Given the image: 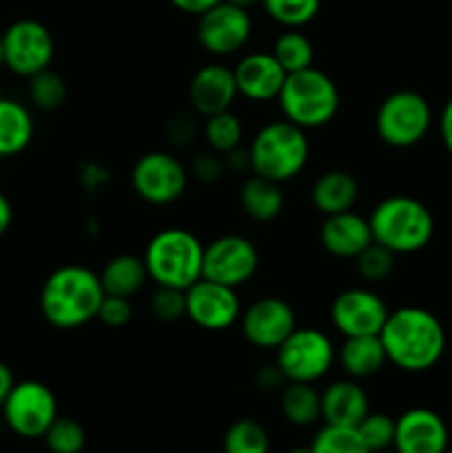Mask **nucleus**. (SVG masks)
Masks as SVG:
<instances>
[{
  "label": "nucleus",
  "instance_id": "obj_30",
  "mask_svg": "<svg viewBox=\"0 0 452 453\" xmlns=\"http://www.w3.org/2000/svg\"><path fill=\"white\" fill-rule=\"evenodd\" d=\"M224 453H269L270 438L264 425L253 418L235 420L224 434L222 441Z\"/></svg>",
  "mask_w": 452,
  "mask_h": 453
},
{
  "label": "nucleus",
  "instance_id": "obj_12",
  "mask_svg": "<svg viewBox=\"0 0 452 453\" xmlns=\"http://www.w3.org/2000/svg\"><path fill=\"white\" fill-rule=\"evenodd\" d=\"M260 268V252L244 234H222L204 246L202 277L235 288L251 281Z\"/></svg>",
  "mask_w": 452,
  "mask_h": 453
},
{
  "label": "nucleus",
  "instance_id": "obj_37",
  "mask_svg": "<svg viewBox=\"0 0 452 453\" xmlns=\"http://www.w3.org/2000/svg\"><path fill=\"white\" fill-rule=\"evenodd\" d=\"M151 314L162 323H175L182 317H186V295L184 290H175V288H162L151 296Z\"/></svg>",
  "mask_w": 452,
  "mask_h": 453
},
{
  "label": "nucleus",
  "instance_id": "obj_32",
  "mask_svg": "<svg viewBox=\"0 0 452 453\" xmlns=\"http://www.w3.org/2000/svg\"><path fill=\"white\" fill-rule=\"evenodd\" d=\"M69 88L65 78L49 66L29 78V100L40 111H56L66 102Z\"/></svg>",
  "mask_w": 452,
  "mask_h": 453
},
{
  "label": "nucleus",
  "instance_id": "obj_27",
  "mask_svg": "<svg viewBox=\"0 0 452 453\" xmlns=\"http://www.w3.org/2000/svg\"><path fill=\"white\" fill-rule=\"evenodd\" d=\"M279 407L291 425L310 427L322 418V392L315 389V383H286Z\"/></svg>",
  "mask_w": 452,
  "mask_h": 453
},
{
  "label": "nucleus",
  "instance_id": "obj_52",
  "mask_svg": "<svg viewBox=\"0 0 452 453\" xmlns=\"http://www.w3.org/2000/svg\"><path fill=\"white\" fill-rule=\"evenodd\" d=\"M448 453H450V451H448Z\"/></svg>",
  "mask_w": 452,
  "mask_h": 453
},
{
  "label": "nucleus",
  "instance_id": "obj_17",
  "mask_svg": "<svg viewBox=\"0 0 452 453\" xmlns=\"http://www.w3.org/2000/svg\"><path fill=\"white\" fill-rule=\"evenodd\" d=\"M450 432L437 411L412 407L394 418V445L399 453H448Z\"/></svg>",
  "mask_w": 452,
  "mask_h": 453
},
{
  "label": "nucleus",
  "instance_id": "obj_44",
  "mask_svg": "<svg viewBox=\"0 0 452 453\" xmlns=\"http://www.w3.org/2000/svg\"><path fill=\"white\" fill-rule=\"evenodd\" d=\"M224 157V164H226V171H233V173H242L244 168H248L251 171V159H248V150H244L242 146L235 150H230V153L222 155Z\"/></svg>",
  "mask_w": 452,
  "mask_h": 453
},
{
  "label": "nucleus",
  "instance_id": "obj_15",
  "mask_svg": "<svg viewBox=\"0 0 452 453\" xmlns=\"http://www.w3.org/2000/svg\"><path fill=\"white\" fill-rule=\"evenodd\" d=\"M184 295L186 317L202 330L222 332L239 321L242 301H239L235 288L202 277L189 290H184Z\"/></svg>",
  "mask_w": 452,
  "mask_h": 453
},
{
  "label": "nucleus",
  "instance_id": "obj_45",
  "mask_svg": "<svg viewBox=\"0 0 452 453\" xmlns=\"http://www.w3.org/2000/svg\"><path fill=\"white\" fill-rule=\"evenodd\" d=\"M12 221H13V208L12 202L0 193V237L12 228Z\"/></svg>",
  "mask_w": 452,
  "mask_h": 453
},
{
  "label": "nucleus",
  "instance_id": "obj_25",
  "mask_svg": "<svg viewBox=\"0 0 452 453\" xmlns=\"http://www.w3.org/2000/svg\"><path fill=\"white\" fill-rule=\"evenodd\" d=\"M34 140V118L22 102L0 97V157L22 153Z\"/></svg>",
  "mask_w": 452,
  "mask_h": 453
},
{
  "label": "nucleus",
  "instance_id": "obj_16",
  "mask_svg": "<svg viewBox=\"0 0 452 453\" xmlns=\"http://www.w3.org/2000/svg\"><path fill=\"white\" fill-rule=\"evenodd\" d=\"M295 327V310L279 296H261L239 314V330L257 349H277Z\"/></svg>",
  "mask_w": 452,
  "mask_h": 453
},
{
  "label": "nucleus",
  "instance_id": "obj_47",
  "mask_svg": "<svg viewBox=\"0 0 452 453\" xmlns=\"http://www.w3.org/2000/svg\"><path fill=\"white\" fill-rule=\"evenodd\" d=\"M226 3L238 4V7H244V9H251V7H255V4H260L261 0H226Z\"/></svg>",
  "mask_w": 452,
  "mask_h": 453
},
{
  "label": "nucleus",
  "instance_id": "obj_14",
  "mask_svg": "<svg viewBox=\"0 0 452 453\" xmlns=\"http://www.w3.org/2000/svg\"><path fill=\"white\" fill-rule=\"evenodd\" d=\"M390 308L370 288H348L331 303V323L341 336L379 334Z\"/></svg>",
  "mask_w": 452,
  "mask_h": 453
},
{
  "label": "nucleus",
  "instance_id": "obj_9",
  "mask_svg": "<svg viewBox=\"0 0 452 453\" xmlns=\"http://www.w3.org/2000/svg\"><path fill=\"white\" fill-rule=\"evenodd\" d=\"M4 427L20 438H43L58 418L56 394L40 380H20L4 398Z\"/></svg>",
  "mask_w": 452,
  "mask_h": 453
},
{
  "label": "nucleus",
  "instance_id": "obj_19",
  "mask_svg": "<svg viewBox=\"0 0 452 453\" xmlns=\"http://www.w3.org/2000/svg\"><path fill=\"white\" fill-rule=\"evenodd\" d=\"M238 96L233 69L222 62L199 66L189 82V102L195 113L202 118L229 111Z\"/></svg>",
  "mask_w": 452,
  "mask_h": 453
},
{
  "label": "nucleus",
  "instance_id": "obj_11",
  "mask_svg": "<svg viewBox=\"0 0 452 453\" xmlns=\"http://www.w3.org/2000/svg\"><path fill=\"white\" fill-rule=\"evenodd\" d=\"M4 66L20 78H31L49 69L56 56L53 35L43 22L22 18L3 31Z\"/></svg>",
  "mask_w": 452,
  "mask_h": 453
},
{
  "label": "nucleus",
  "instance_id": "obj_48",
  "mask_svg": "<svg viewBox=\"0 0 452 453\" xmlns=\"http://www.w3.org/2000/svg\"><path fill=\"white\" fill-rule=\"evenodd\" d=\"M288 453H313V449H310V445L308 447H295V449H291Z\"/></svg>",
  "mask_w": 452,
  "mask_h": 453
},
{
  "label": "nucleus",
  "instance_id": "obj_33",
  "mask_svg": "<svg viewBox=\"0 0 452 453\" xmlns=\"http://www.w3.org/2000/svg\"><path fill=\"white\" fill-rule=\"evenodd\" d=\"M313 453H370L363 445L357 427H339V425H323L310 442Z\"/></svg>",
  "mask_w": 452,
  "mask_h": 453
},
{
  "label": "nucleus",
  "instance_id": "obj_42",
  "mask_svg": "<svg viewBox=\"0 0 452 453\" xmlns=\"http://www.w3.org/2000/svg\"><path fill=\"white\" fill-rule=\"evenodd\" d=\"M439 135H441L443 146L452 155V96L443 104L441 115H439Z\"/></svg>",
  "mask_w": 452,
  "mask_h": 453
},
{
  "label": "nucleus",
  "instance_id": "obj_35",
  "mask_svg": "<svg viewBox=\"0 0 452 453\" xmlns=\"http://www.w3.org/2000/svg\"><path fill=\"white\" fill-rule=\"evenodd\" d=\"M357 432L362 436L363 445L370 453H379L393 449L394 445V418L379 411H368L366 418L357 425Z\"/></svg>",
  "mask_w": 452,
  "mask_h": 453
},
{
  "label": "nucleus",
  "instance_id": "obj_29",
  "mask_svg": "<svg viewBox=\"0 0 452 453\" xmlns=\"http://www.w3.org/2000/svg\"><path fill=\"white\" fill-rule=\"evenodd\" d=\"M273 53L279 65L284 66L286 73H297L315 62V47L308 40V35L301 34L300 29H286L275 38Z\"/></svg>",
  "mask_w": 452,
  "mask_h": 453
},
{
  "label": "nucleus",
  "instance_id": "obj_23",
  "mask_svg": "<svg viewBox=\"0 0 452 453\" xmlns=\"http://www.w3.org/2000/svg\"><path fill=\"white\" fill-rule=\"evenodd\" d=\"M359 199V184L348 171H326L310 186V202L322 215L353 211Z\"/></svg>",
  "mask_w": 452,
  "mask_h": 453
},
{
  "label": "nucleus",
  "instance_id": "obj_13",
  "mask_svg": "<svg viewBox=\"0 0 452 453\" xmlns=\"http://www.w3.org/2000/svg\"><path fill=\"white\" fill-rule=\"evenodd\" d=\"M253 35V18L248 9L217 3L198 16V42L215 58H229L242 51Z\"/></svg>",
  "mask_w": 452,
  "mask_h": 453
},
{
  "label": "nucleus",
  "instance_id": "obj_4",
  "mask_svg": "<svg viewBox=\"0 0 452 453\" xmlns=\"http://www.w3.org/2000/svg\"><path fill=\"white\" fill-rule=\"evenodd\" d=\"M246 150L253 175L284 184L295 180L306 168L310 157V142L304 128L282 118L264 124L253 135Z\"/></svg>",
  "mask_w": 452,
  "mask_h": 453
},
{
  "label": "nucleus",
  "instance_id": "obj_34",
  "mask_svg": "<svg viewBox=\"0 0 452 453\" xmlns=\"http://www.w3.org/2000/svg\"><path fill=\"white\" fill-rule=\"evenodd\" d=\"M43 438L51 453H82L87 445V432L82 425L74 418H60V416L53 420Z\"/></svg>",
  "mask_w": 452,
  "mask_h": 453
},
{
  "label": "nucleus",
  "instance_id": "obj_22",
  "mask_svg": "<svg viewBox=\"0 0 452 453\" xmlns=\"http://www.w3.org/2000/svg\"><path fill=\"white\" fill-rule=\"evenodd\" d=\"M337 361L348 379L362 380L379 374L388 358H386L379 334H363L346 336L344 343L337 349Z\"/></svg>",
  "mask_w": 452,
  "mask_h": 453
},
{
  "label": "nucleus",
  "instance_id": "obj_1",
  "mask_svg": "<svg viewBox=\"0 0 452 453\" xmlns=\"http://www.w3.org/2000/svg\"><path fill=\"white\" fill-rule=\"evenodd\" d=\"M386 358L397 370L421 374L437 365L446 354V327L437 314L417 305L397 308L388 314L379 332Z\"/></svg>",
  "mask_w": 452,
  "mask_h": 453
},
{
  "label": "nucleus",
  "instance_id": "obj_50",
  "mask_svg": "<svg viewBox=\"0 0 452 453\" xmlns=\"http://www.w3.org/2000/svg\"><path fill=\"white\" fill-rule=\"evenodd\" d=\"M3 427H4V420H3V416H0V434H3Z\"/></svg>",
  "mask_w": 452,
  "mask_h": 453
},
{
  "label": "nucleus",
  "instance_id": "obj_36",
  "mask_svg": "<svg viewBox=\"0 0 452 453\" xmlns=\"http://www.w3.org/2000/svg\"><path fill=\"white\" fill-rule=\"evenodd\" d=\"M394 252H390L388 248L379 246V243L372 242L362 255L355 259L357 264V273L363 281L368 283H379L384 279L390 277V273L394 270Z\"/></svg>",
  "mask_w": 452,
  "mask_h": 453
},
{
  "label": "nucleus",
  "instance_id": "obj_41",
  "mask_svg": "<svg viewBox=\"0 0 452 453\" xmlns=\"http://www.w3.org/2000/svg\"><path fill=\"white\" fill-rule=\"evenodd\" d=\"M282 383H286V379H284L277 365H266L255 374V385L264 392H275V389L282 388Z\"/></svg>",
  "mask_w": 452,
  "mask_h": 453
},
{
  "label": "nucleus",
  "instance_id": "obj_10",
  "mask_svg": "<svg viewBox=\"0 0 452 453\" xmlns=\"http://www.w3.org/2000/svg\"><path fill=\"white\" fill-rule=\"evenodd\" d=\"M189 168L168 150H149L131 168V188L151 206H168L184 195Z\"/></svg>",
  "mask_w": 452,
  "mask_h": 453
},
{
  "label": "nucleus",
  "instance_id": "obj_28",
  "mask_svg": "<svg viewBox=\"0 0 452 453\" xmlns=\"http://www.w3.org/2000/svg\"><path fill=\"white\" fill-rule=\"evenodd\" d=\"M202 135L207 140L208 149L217 155H226L230 150L239 149L244 140V124L233 111H222V113L204 118Z\"/></svg>",
  "mask_w": 452,
  "mask_h": 453
},
{
  "label": "nucleus",
  "instance_id": "obj_18",
  "mask_svg": "<svg viewBox=\"0 0 452 453\" xmlns=\"http://www.w3.org/2000/svg\"><path fill=\"white\" fill-rule=\"evenodd\" d=\"M233 75L239 96L251 102H273L279 97L288 73L270 51H253L239 58Z\"/></svg>",
  "mask_w": 452,
  "mask_h": 453
},
{
  "label": "nucleus",
  "instance_id": "obj_24",
  "mask_svg": "<svg viewBox=\"0 0 452 453\" xmlns=\"http://www.w3.org/2000/svg\"><path fill=\"white\" fill-rule=\"evenodd\" d=\"M239 206L253 221L269 224L277 219L284 211L282 184L266 177L251 175L239 186Z\"/></svg>",
  "mask_w": 452,
  "mask_h": 453
},
{
  "label": "nucleus",
  "instance_id": "obj_38",
  "mask_svg": "<svg viewBox=\"0 0 452 453\" xmlns=\"http://www.w3.org/2000/svg\"><path fill=\"white\" fill-rule=\"evenodd\" d=\"M133 317L131 299L127 296L105 295L100 310H97V321L105 323L106 327H124Z\"/></svg>",
  "mask_w": 452,
  "mask_h": 453
},
{
  "label": "nucleus",
  "instance_id": "obj_43",
  "mask_svg": "<svg viewBox=\"0 0 452 453\" xmlns=\"http://www.w3.org/2000/svg\"><path fill=\"white\" fill-rule=\"evenodd\" d=\"M175 9L184 13H193V16H199V13L208 12L211 7H215L222 0H168Z\"/></svg>",
  "mask_w": 452,
  "mask_h": 453
},
{
  "label": "nucleus",
  "instance_id": "obj_51",
  "mask_svg": "<svg viewBox=\"0 0 452 453\" xmlns=\"http://www.w3.org/2000/svg\"><path fill=\"white\" fill-rule=\"evenodd\" d=\"M379 453H399L397 449H386V451H379Z\"/></svg>",
  "mask_w": 452,
  "mask_h": 453
},
{
  "label": "nucleus",
  "instance_id": "obj_20",
  "mask_svg": "<svg viewBox=\"0 0 452 453\" xmlns=\"http://www.w3.org/2000/svg\"><path fill=\"white\" fill-rule=\"evenodd\" d=\"M319 242L337 259H357L372 243L370 224L355 211L328 215L319 228Z\"/></svg>",
  "mask_w": 452,
  "mask_h": 453
},
{
  "label": "nucleus",
  "instance_id": "obj_6",
  "mask_svg": "<svg viewBox=\"0 0 452 453\" xmlns=\"http://www.w3.org/2000/svg\"><path fill=\"white\" fill-rule=\"evenodd\" d=\"M277 102L284 119L308 131V128L326 127L335 119L341 97L331 75L308 66L286 75Z\"/></svg>",
  "mask_w": 452,
  "mask_h": 453
},
{
  "label": "nucleus",
  "instance_id": "obj_26",
  "mask_svg": "<svg viewBox=\"0 0 452 453\" xmlns=\"http://www.w3.org/2000/svg\"><path fill=\"white\" fill-rule=\"evenodd\" d=\"M100 281L105 288V295L131 299L149 281V273H146L142 257L124 252V255H115L106 261L100 273Z\"/></svg>",
  "mask_w": 452,
  "mask_h": 453
},
{
  "label": "nucleus",
  "instance_id": "obj_49",
  "mask_svg": "<svg viewBox=\"0 0 452 453\" xmlns=\"http://www.w3.org/2000/svg\"><path fill=\"white\" fill-rule=\"evenodd\" d=\"M0 66H4V53H3V34H0Z\"/></svg>",
  "mask_w": 452,
  "mask_h": 453
},
{
  "label": "nucleus",
  "instance_id": "obj_2",
  "mask_svg": "<svg viewBox=\"0 0 452 453\" xmlns=\"http://www.w3.org/2000/svg\"><path fill=\"white\" fill-rule=\"evenodd\" d=\"M105 288L100 274L84 265L69 264L53 270L40 290V314L58 330H75L97 319Z\"/></svg>",
  "mask_w": 452,
  "mask_h": 453
},
{
  "label": "nucleus",
  "instance_id": "obj_8",
  "mask_svg": "<svg viewBox=\"0 0 452 453\" xmlns=\"http://www.w3.org/2000/svg\"><path fill=\"white\" fill-rule=\"evenodd\" d=\"M275 352V365L286 383H317L337 361L331 336L317 327H295Z\"/></svg>",
  "mask_w": 452,
  "mask_h": 453
},
{
  "label": "nucleus",
  "instance_id": "obj_3",
  "mask_svg": "<svg viewBox=\"0 0 452 453\" xmlns=\"http://www.w3.org/2000/svg\"><path fill=\"white\" fill-rule=\"evenodd\" d=\"M372 242L388 248L394 255H415L434 237V217L424 202L408 195L386 197L372 208Z\"/></svg>",
  "mask_w": 452,
  "mask_h": 453
},
{
  "label": "nucleus",
  "instance_id": "obj_21",
  "mask_svg": "<svg viewBox=\"0 0 452 453\" xmlns=\"http://www.w3.org/2000/svg\"><path fill=\"white\" fill-rule=\"evenodd\" d=\"M370 411V401L362 385L355 379H341L322 392L323 425L357 427Z\"/></svg>",
  "mask_w": 452,
  "mask_h": 453
},
{
  "label": "nucleus",
  "instance_id": "obj_7",
  "mask_svg": "<svg viewBox=\"0 0 452 453\" xmlns=\"http://www.w3.org/2000/svg\"><path fill=\"white\" fill-rule=\"evenodd\" d=\"M433 106L421 93L401 88L381 100L375 115L377 137L390 149H410L428 135Z\"/></svg>",
  "mask_w": 452,
  "mask_h": 453
},
{
  "label": "nucleus",
  "instance_id": "obj_46",
  "mask_svg": "<svg viewBox=\"0 0 452 453\" xmlns=\"http://www.w3.org/2000/svg\"><path fill=\"white\" fill-rule=\"evenodd\" d=\"M13 385H16V379H13L12 370H9V367L0 361V407H3L4 398L9 396V392H12Z\"/></svg>",
  "mask_w": 452,
  "mask_h": 453
},
{
  "label": "nucleus",
  "instance_id": "obj_39",
  "mask_svg": "<svg viewBox=\"0 0 452 453\" xmlns=\"http://www.w3.org/2000/svg\"><path fill=\"white\" fill-rule=\"evenodd\" d=\"M224 157L213 153V150H208V153L195 155L193 162H191L189 175L195 177L198 181H202V184H215V181H220L222 177H224Z\"/></svg>",
  "mask_w": 452,
  "mask_h": 453
},
{
  "label": "nucleus",
  "instance_id": "obj_40",
  "mask_svg": "<svg viewBox=\"0 0 452 453\" xmlns=\"http://www.w3.org/2000/svg\"><path fill=\"white\" fill-rule=\"evenodd\" d=\"M167 135L171 140V144L175 146H186L189 142H193L195 127L189 115H175V118H171V122L167 127Z\"/></svg>",
  "mask_w": 452,
  "mask_h": 453
},
{
  "label": "nucleus",
  "instance_id": "obj_5",
  "mask_svg": "<svg viewBox=\"0 0 452 453\" xmlns=\"http://www.w3.org/2000/svg\"><path fill=\"white\" fill-rule=\"evenodd\" d=\"M144 265L155 286L189 290L202 279L204 243L186 228H164L149 239Z\"/></svg>",
  "mask_w": 452,
  "mask_h": 453
},
{
  "label": "nucleus",
  "instance_id": "obj_31",
  "mask_svg": "<svg viewBox=\"0 0 452 453\" xmlns=\"http://www.w3.org/2000/svg\"><path fill=\"white\" fill-rule=\"evenodd\" d=\"M266 16L284 29H301L317 18L322 0H261Z\"/></svg>",
  "mask_w": 452,
  "mask_h": 453
}]
</instances>
